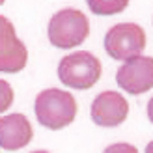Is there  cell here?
Masks as SVG:
<instances>
[{"label": "cell", "mask_w": 153, "mask_h": 153, "mask_svg": "<svg viewBox=\"0 0 153 153\" xmlns=\"http://www.w3.org/2000/svg\"><path fill=\"white\" fill-rule=\"evenodd\" d=\"M34 110L37 121L43 127L51 131H60L73 123L76 116V99L65 90L47 88L37 94Z\"/></svg>", "instance_id": "1"}, {"label": "cell", "mask_w": 153, "mask_h": 153, "mask_svg": "<svg viewBox=\"0 0 153 153\" xmlns=\"http://www.w3.org/2000/svg\"><path fill=\"white\" fill-rule=\"evenodd\" d=\"M47 36L51 45L58 49L79 47L90 36V21L82 11L65 7L51 17Z\"/></svg>", "instance_id": "2"}, {"label": "cell", "mask_w": 153, "mask_h": 153, "mask_svg": "<svg viewBox=\"0 0 153 153\" xmlns=\"http://www.w3.org/2000/svg\"><path fill=\"white\" fill-rule=\"evenodd\" d=\"M103 67L99 58L88 51H79L64 56L58 64V79L67 88L90 90L101 79Z\"/></svg>", "instance_id": "3"}, {"label": "cell", "mask_w": 153, "mask_h": 153, "mask_svg": "<svg viewBox=\"0 0 153 153\" xmlns=\"http://www.w3.org/2000/svg\"><path fill=\"white\" fill-rule=\"evenodd\" d=\"M146 49V32L136 22H120L114 25L105 36V51L114 60L127 62L140 56Z\"/></svg>", "instance_id": "4"}, {"label": "cell", "mask_w": 153, "mask_h": 153, "mask_svg": "<svg viewBox=\"0 0 153 153\" xmlns=\"http://www.w3.org/2000/svg\"><path fill=\"white\" fill-rule=\"evenodd\" d=\"M118 86L131 95L153 90V56H134L123 62L116 73Z\"/></svg>", "instance_id": "5"}, {"label": "cell", "mask_w": 153, "mask_h": 153, "mask_svg": "<svg viewBox=\"0 0 153 153\" xmlns=\"http://www.w3.org/2000/svg\"><path fill=\"white\" fill-rule=\"evenodd\" d=\"M28 51L22 43L13 22L0 15V73H19L26 67Z\"/></svg>", "instance_id": "6"}, {"label": "cell", "mask_w": 153, "mask_h": 153, "mask_svg": "<svg viewBox=\"0 0 153 153\" xmlns=\"http://www.w3.org/2000/svg\"><path fill=\"white\" fill-rule=\"evenodd\" d=\"M90 114L99 127H118L129 116V103L118 91H101L91 103Z\"/></svg>", "instance_id": "7"}, {"label": "cell", "mask_w": 153, "mask_h": 153, "mask_svg": "<svg viewBox=\"0 0 153 153\" xmlns=\"http://www.w3.org/2000/svg\"><path fill=\"white\" fill-rule=\"evenodd\" d=\"M34 129L25 114H7L0 118V148L6 151H17L30 144Z\"/></svg>", "instance_id": "8"}, {"label": "cell", "mask_w": 153, "mask_h": 153, "mask_svg": "<svg viewBox=\"0 0 153 153\" xmlns=\"http://www.w3.org/2000/svg\"><path fill=\"white\" fill-rule=\"evenodd\" d=\"M86 4L95 15H116L129 6V0H86Z\"/></svg>", "instance_id": "9"}, {"label": "cell", "mask_w": 153, "mask_h": 153, "mask_svg": "<svg viewBox=\"0 0 153 153\" xmlns=\"http://www.w3.org/2000/svg\"><path fill=\"white\" fill-rule=\"evenodd\" d=\"M13 97L15 94H13V88L10 86V82L0 79V114L6 112L13 105Z\"/></svg>", "instance_id": "10"}, {"label": "cell", "mask_w": 153, "mask_h": 153, "mask_svg": "<svg viewBox=\"0 0 153 153\" xmlns=\"http://www.w3.org/2000/svg\"><path fill=\"white\" fill-rule=\"evenodd\" d=\"M103 153H138V149L134 146H131V144H127V142H120V144L108 146Z\"/></svg>", "instance_id": "11"}, {"label": "cell", "mask_w": 153, "mask_h": 153, "mask_svg": "<svg viewBox=\"0 0 153 153\" xmlns=\"http://www.w3.org/2000/svg\"><path fill=\"white\" fill-rule=\"evenodd\" d=\"M148 118H149V121L153 123V97L149 99V103H148Z\"/></svg>", "instance_id": "12"}, {"label": "cell", "mask_w": 153, "mask_h": 153, "mask_svg": "<svg viewBox=\"0 0 153 153\" xmlns=\"http://www.w3.org/2000/svg\"><path fill=\"white\" fill-rule=\"evenodd\" d=\"M146 153H153V140L148 144V146H146Z\"/></svg>", "instance_id": "13"}, {"label": "cell", "mask_w": 153, "mask_h": 153, "mask_svg": "<svg viewBox=\"0 0 153 153\" xmlns=\"http://www.w3.org/2000/svg\"><path fill=\"white\" fill-rule=\"evenodd\" d=\"M32 153H49V151H43V149H37V151H32Z\"/></svg>", "instance_id": "14"}, {"label": "cell", "mask_w": 153, "mask_h": 153, "mask_svg": "<svg viewBox=\"0 0 153 153\" xmlns=\"http://www.w3.org/2000/svg\"><path fill=\"white\" fill-rule=\"evenodd\" d=\"M4 2H6V0H0V6H2V4H4Z\"/></svg>", "instance_id": "15"}]
</instances>
